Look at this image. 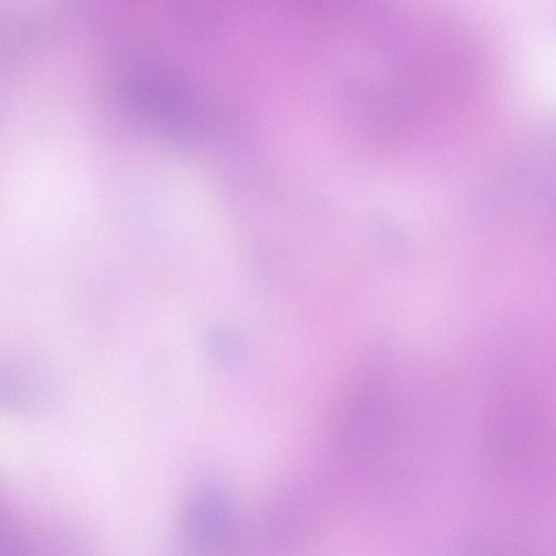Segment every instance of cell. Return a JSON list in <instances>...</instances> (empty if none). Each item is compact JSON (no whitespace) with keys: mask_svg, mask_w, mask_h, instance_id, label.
<instances>
[{"mask_svg":"<svg viewBox=\"0 0 556 556\" xmlns=\"http://www.w3.org/2000/svg\"><path fill=\"white\" fill-rule=\"evenodd\" d=\"M0 556H31L25 536L11 515L1 513Z\"/></svg>","mask_w":556,"mask_h":556,"instance_id":"2","label":"cell"},{"mask_svg":"<svg viewBox=\"0 0 556 556\" xmlns=\"http://www.w3.org/2000/svg\"><path fill=\"white\" fill-rule=\"evenodd\" d=\"M229 528L230 510L224 494L215 485L200 483L182 505L178 547L191 556H214L226 542Z\"/></svg>","mask_w":556,"mask_h":556,"instance_id":"1","label":"cell"}]
</instances>
